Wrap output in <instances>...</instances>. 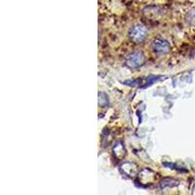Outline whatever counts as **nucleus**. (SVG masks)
<instances>
[{"instance_id":"nucleus-1","label":"nucleus","mask_w":195,"mask_h":195,"mask_svg":"<svg viewBox=\"0 0 195 195\" xmlns=\"http://www.w3.org/2000/svg\"><path fill=\"white\" fill-rule=\"evenodd\" d=\"M145 33H146V29L142 26H135L131 29L130 36L135 42H140L145 37Z\"/></svg>"},{"instance_id":"nucleus-3","label":"nucleus","mask_w":195,"mask_h":195,"mask_svg":"<svg viewBox=\"0 0 195 195\" xmlns=\"http://www.w3.org/2000/svg\"><path fill=\"white\" fill-rule=\"evenodd\" d=\"M153 49L158 53H164V52H167L169 50V45H168V43L164 41H161V40H157L155 41L153 43Z\"/></svg>"},{"instance_id":"nucleus-2","label":"nucleus","mask_w":195,"mask_h":195,"mask_svg":"<svg viewBox=\"0 0 195 195\" xmlns=\"http://www.w3.org/2000/svg\"><path fill=\"white\" fill-rule=\"evenodd\" d=\"M144 61V57H142V53H135L132 56L128 58L127 63L128 65H130L131 67H138L139 65H140Z\"/></svg>"}]
</instances>
